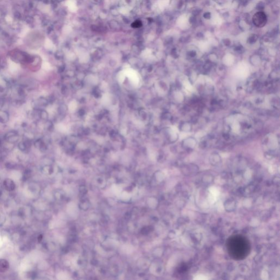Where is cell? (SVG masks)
<instances>
[{"label":"cell","mask_w":280,"mask_h":280,"mask_svg":"<svg viewBox=\"0 0 280 280\" xmlns=\"http://www.w3.org/2000/svg\"><path fill=\"white\" fill-rule=\"evenodd\" d=\"M266 15L263 12H257L253 17V23L258 27H263L266 25Z\"/></svg>","instance_id":"6da1fadb"},{"label":"cell","mask_w":280,"mask_h":280,"mask_svg":"<svg viewBox=\"0 0 280 280\" xmlns=\"http://www.w3.org/2000/svg\"><path fill=\"white\" fill-rule=\"evenodd\" d=\"M199 170V168L196 165L193 164L186 165L183 166L182 168V171L183 173L186 176H189L191 175H194Z\"/></svg>","instance_id":"7a4b0ae2"},{"label":"cell","mask_w":280,"mask_h":280,"mask_svg":"<svg viewBox=\"0 0 280 280\" xmlns=\"http://www.w3.org/2000/svg\"><path fill=\"white\" fill-rule=\"evenodd\" d=\"M237 201L234 199H228L224 203V207L225 211L228 212H231L235 211L237 208Z\"/></svg>","instance_id":"3957f363"},{"label":"cell","mask_w":280,"mask_h":280,"mask_svg":"<svg viewBox=\"0 0 280 280\" xmlns=\"http://www.w3.org/2000/svg\"><path fill=\"white\" fill-rule=\"evenodd\" d=\"M196 144V140L193 137H188L182 142V146L186 150H193Z\"/></svg>","instance_id":"277c9868"},{"label":"cell","mask_w":280,"mask_h":280,"mask_svg":"<svg viewBox=\"0 0 280 280\" xmlns=\"http://www.w3.org/2000/svg\"><path fill=\"white\" fill-rule=\"evenodd\" d=\"M210 162L211 165L214 166H217L221 163L222 159L219 154L217 153H214L212 154L210 156Z\"/></svg>","instance_id":"5b68a950"},{"label":"cell","mask_w":280,"mask_h":280,"mask_svg":"<svg viewBox=\"0 0 280 280\" xmlns=\"http://www.w3.org/2000/svg\"><path fill=\"white\" fill-rule=\"evenodd\" d=\"M3 185L4 187L7 191H12L14 190L15 188V185L14 181H13L12 179H6L3 182Z\"/></svg>","instance_id":"8992f818"},{"label":"cell","mask_w":280,"mask_h":280,"mask_svg":"<svg viewBox=\"0 0 280 280\" xmlns=\"http://www.w3.org/2000/svg\"><path fill=\"white\" fill-rule=\"evenodd\" d=\"M9 263L7 260L3 259H0V272H6L9 268Z\"/></svg>","instance_id":"52a82bcc"},{"label":"cell","mask_w":280,"mask_h":280,"mask_svg":"<svg viewBox=\"0 0 280 280\" xmlns=\"http://www.w3.org/2000/svg\"><path fill=\"white\" fill-rule=\"evenodd\" d=\"M201 181L204 185H210L214 182V177L213 176H210V175H205L202 177Z\"/></svg>","instance_id":"ba28073f"},{"label":"cell","mask_w":280,"mask_h":280,"mask_svg":"<svg viewBox=\"0 0 280 280\" xmlns=\"http://www.w3.org/2000/svg\"><path fill=\"white\" fill-rule=\"evenodd\" d=\"M181 129V130L183 131H185V132L190 131L191 130V124L188 123H184L183 125H182Z\"/></svg>","instance_id":"9c48e42d"},{"label":"cell","mask_w":280,"mask_h":280,"mask_svg":"<svg viewBox=\"0 0 280 280\" xmlns=\"http://www.w3.org/2000/svg\"><path fill=\"white\" fill-rule=\"evenodd\" d=\"M141 23L140 21H136L135 22H134L132 25V26L134 27H141Z\"/></svg>","instance_id":"30bf717a"},{"label":"cell","mask_w":280,"mask_h":280,"mask_svg":"<svg viewBox=\"0 0 280 280\" xmlns=\"http://www.w3.org/2000/svg\"><path fill=\"white\" fill-rule=\"evenodd\" d=\"M204 17H205V18H208V19L210 18V14L209 13H205V14H204Z\"/></svg>","instance_id":"8fae6325"}]
</instances>
